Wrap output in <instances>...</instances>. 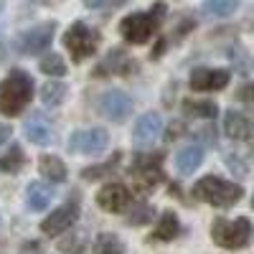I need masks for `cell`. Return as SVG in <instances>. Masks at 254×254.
Masks as SVG:
<instances>
[{
  "label": "cell",
  "mask_w": 254,
  "mask_h": 254,
  "mask_svg": "<svg viewBox=\"0 0 254 254\" xmlns=\"http://www.w3.org/2000/svg\"><path fill=\"white\" fill-rule=\"evenodd\" d=\"M153 219H155V208L150 203H137L127 214V226H145V224H153Z\"/></svg>",
  "instance_id": "28"
},
{
  "label": "cell",
  "mask_w": 254,
  "mask_h": 254,
  "mask_svg": "<svg viewBox=\"0 0 254 254\" xmlns=\"http://www.w3.org/2000/svg\"><path fill=\"white\" fill-rule=\"evenodd\" d=\"M193 196L208 206H216V208H229L234 206L242 196H244V188L239 183H231L224 181L219 176H203L196 186H193Z\"/></svg>",
  "instance_id": "3"
},
{
  "label": "cell",
  "mask_w": 254,
  "mask_h": 254,
  "mask_svg": "<svg viewBox=\"0 0 254 254\" xmlns=\"http://www.w3.org/2000/svg\"><path fill=\"white\" fill-rule=\"evenodd\" d=\"M54 33H56V23L54 20H46V23H36L33 28L23 31L15 41V49L20 54H41L51 46L54 41Z\"/></svg>",
  "instance_id": "7"
},
{
  "label": "cell",
  "mask_w": 254,
  "mask_h": 254,
  "mask_svg": "<svg viewBox=\"0 0 254 254\" xmlns=\"http://www.w3.org/2000/svg\"><path fill=\"white\" fill-rule=\"evenodd\" d=\"M135 71V59L127 54L125 49H112L107 56H104L97 69H94V76H125V74H132Z\"/></svg>",
  "instance_id": "13"
},
{
  "label": "cell",
  "mask_w": 254,
  "mask_h": 254,
  "mask_svg": "<svg viewBox=\"0 0 254 254\" xmlns=\"http://www.w3.org/2000/svg\"><path fill=\"white\" fill-rule=\"evenodd\" d=\"M178 231H181V221H178V216L173 214V211H163L160 214V219H158V226H155V231H153V242H171V239H176L178 237Z\"/></svg>",
  "instance_id": "20"
},
{
  "label": "cell",
  "mask_w": 254,
  "mask_h": 254,
  "mask_svg": "<svg viewBox=\"0 0 254 254\" xmlns=\"http://www.w3.org/2000/svg\"><path fill=\"white\" fill-rule=\"evenodd\" d=\"M165 10H168L165 3H155L150 10L125 15V18L120 20V33H122V38L127 41V44H135V46L147 44V41L155 36L158 26L163 23Z\"/></svg>",
  "instance_id": "2"
},
{
  "label": "cell",
  "mask_w": 254,
  "mask_h": 254,
  "mask_svg": "<svg viewBox=\"0 0 254 254\" xmlns=\"http://www.w3.org/2000/svg\"><path fill=\"white\" fill-rule=\"evenodd\" d=\"M94 254H125V242L117 234L104 231L94 239Z\"/></svg>",
  "instance_id": "25"
},
{
  "label": "cell",
  "mask_w": 254,
  "mask_h": 254,
  "mask_svg": "<svg viewBox=\"0 0 254 254\" xmlns=\"http://www.w3.org/2000/svg\"><path fill=\"white\" fill-rule=\"evenodd\" d=\"M163 153H150V155H137L132 168H130V178L140 193H153V190L165 181L163 168H160Z\"/></svg>",
  "instance_id": "5"
},
{
  "label": "cell",
  "mask_w": 254,
  "mask_h": 254,
  "mask_svg": "<svg viewBox=\"0 0 254 254\" xmlns=\"http://www.w3.org/2000/svg\"><path fill=\"white\" fill-rule=\"evenodd\" d=\"M79 219V203L76 201H66L64 206H59L54 214H49L41 224V231L46 237H56V234H64L66 229H71Z\"/></svg>",
  "instance_id": "11"
},
{
  "label": "cell",
  "mask_w": 254,
  "mask_h": 254,
  "mask_svg": "<svg viewBox=\"0 0 254 254\" xmlns=\"http://www.w3.org/2000/svg\"><path fill=\"white\" fill-rule=\"evenodd\" d=\"M26 163V155L18 145H13L5 155H0V173H18Z\"/></svg>",
  "instance_id": "26"
},
{
  "label": "cell",
  "mask_w": 254,
  "mask_h": 254,
  "mask_svg": "<svg viewBox=\"0 0 254 254\" xmlns=\"http://www.w3.org/2000/svg\"><path fill=\"white\" fill-rule=\"evenodd\" d=\"M0 10H3V3H0Z\"/></svg>",
  "instance_id": "33"
},
{
  "label": "cell",
  "mask_w": 254,
  "mask_h": 254,
  "mask_svg": "<svg viewBox=\"0 0 254 254\" xmlns=\"http://www.w3.org/2000/svg\"><path fill=\"white\" fill-rule=\"evenodd\" d=\"M10 125H3V122H0V145H5L8 140H10Z\"/></svg>",
  "instance_id": "31"
},
{
  "label": "cell",
  "mask_w": 254,
  "mask_h": 254,
  "mask_svg": "<svg viewBox=\"0 0 254 254\" xmlns=\"http://www.w3.org/2000/svg\"><path fill=\"white\" fill-rule=\"evenodd\" d=\"M64 46L71 54V59L79 64L84 59L94 56V51L99 46V31L89 28L84 20H76V23H71L66 28V33H64Z\"/></svg>",
  "instance_id": "6"
},
{
  "label": "cell",
  "mask_w": 254,
  "mask_h": 254,
  "mask_svg": "<svg viewBox=\"0 0 254 254\" xmlns=\"http://www.w3.org/2000/svg\"><path fill=\"white\" fill-rule=\"evenodd\" d=\"M59 249L64 254H87V231L84 229H74L66 237L59 239Z\"/></svg>",
  "instance_id": "22"
},
{
  "label": "cell",
  "mask_w": 254,
  "mask_h": 254,
  "mask_svg": "<svg viewBox=\"0 0 254 254\" xmlns=\"http://www.w3.org/2000/svg\"><path fill=\"white\" fill-rule=\"evenodd\" d=\"M252 234H254V226L247 216H239L234 221L216 219L211 224V239L221 249H242L252 242Z\"/></svg>",
  "instance_id": "4"
},
{
  "label": "cell",
  "mask_w": 254,
  "mask_h": 254,
  "mask_svg": "<svg viewBox=\"0 0 254 254\" xmlns=\"http://www.w3.org/2000/svg\"><path fill=\"white\" fill-rule=\"evenodd\" d=\"M163 132V120L158 112H145L137 117L135 127H132V142L135 147H140V150H145V147H150Z\"/></svg>",
  "instance_id": "12"
},
{
  "label": "cell",
  "mask_w": 254,
  "mask_h": 254,
  "mask_svg": "<svg viewBox=\"0 0 254 254\" xmlns=\"http://www.w3.org/2000/svg\"><path fill=\"white\" fill-rule=\"evenodd\" d=\"M99 112L110 122H125L132 115V97L122 89H107L99 97Z\"/></svg>",
  "instance_id": "9"
},
{
  "label": "cell",
  "mask_w": 254,
  "mask_h": 254,
  "mask_svg": "<svg viewBox=\"0 0 254 254\" xmlns=\"http://www.w3.org/2000/svg\"><path fill=\"white\" fill-rule=\"evenodd\" d=\"M33 99V79L28 71L15 69L0 81V112L5 117L20 115Z\"/></svg>",
  "instance_id": "1"
},
{
  "label": "cell",
  "mask_w": 254,
  "mask_h": 254,
  "mask_svg": "<svg viewBox=\"0 0 254 254\" xmlns=\"http://www.w3.org/2000/svg\"><path fill=\"white\" fill-rule=\"evenodd\" d=\"M64 99H66V84L54 79V81H46L44 89H41V102L46 104V107H59V104H64Z\"/></svg>",
  "instance_id": "23"
},
{
  "label": "cell",
  "mask_w": 254,
  "mask_h": 254,
  "mask_svg": "<svg viewBox=\"0 0 254 254\" xmlns=\"http://www.w3.org/2000/svg\"><path fill=\"white\" fill-rule=\"evenodd\" d=\"M239 8L237 0H208V3H203V13H211V15H216V18H226L231 15Z\"/></svg>",
  "instance_id": "29"
},
{
  "label": "cell",
  "mask_w": 254,
  "mask_h": 254,
  "mask_svg": "<svg viewBox=\"0 0 254 254\" xmlns=\"http://www.w3.org/2000/svg\"><path fill=\"white\" fill-rule=\"evenodd\" d=\"M38 171L49 183H64L66 176H69L66 163H64L61 158H56V155H41L38 158Z\"/></svg>",
  "instance_id": "19"
},
{
  "label": "cell",
  "mask_w": 254,
  "mask_h": 254,
  "mask_svg": "<svg viewBox=\"0 0 254 254\" xmlns=\"http://www.w3.org/2000/svg\"><path fill=\"white\" fill-rule=\"evenodd\" d=\"M224 132H226V137L239 140V142L254 140V120L239 110H229L224 115Z\"/></svg>",
  "instance_id": "15"
},
{
  "label": "cell",
  "mask_w": 254,
  "mask_h": 254,
  "mask_svg": "<svg viewBox=\"0 0 254 254\" xmlns=\"http://www.w3.org/2000/svg\"><path fill=\"white\" fill-rule=\"evenodd\" d=\"M252 208H254V196H252Z\"/></svg>",
  "instance_id": "32"
},
{
  "label": "cell",
  "mask_w": 254,
  "mask_h": 254,
  "mask_svg": "<svg viewBox=\"0 0 254 254\" xmlns=\"http://www.w3.org/2000/svg\"><path fill=\"white\" fill-rule=\"evenodd\" d=\"M231 74L226 69H196L190 74V89L193 92H219L229 84Z\"/></svg>",
  "instance_id": "14"
},
{
  "label": "cell",
  "mask_w": 254,
  "mask_h": 254,
  "mask_svg": "<svg viewBox=\"0 0 254 254\" xmlns=\"http://www.w3.org/2000/svg\"><path fill=\"white\" fill-rule=\"evenodd\" d=\"M38 69L44 71L46 76H51V79H61L64 74H66V64H64V59L59 54H46L44 59H41Z\"/></svg>",
  "instance_id": "27"
},
{
  "label": "cell",
  "mask_w": 254,
  "mask_h": 254,
  "mask_svg": "<svg viewBox=\"0 0 254 254\" xmlns=\"http://www.w3.org/2000/svg\"><path fill=\"white\" fill-rule=\"evenodd\" d=\"M201 163H203V147L201 145H186L176 155V171L181 176H193Z\"/></svg>",
  "instance_id": "17"
},
{
  "label": "cell",
  "mask_w": 254,
  "mask_h": 254,
  "mask_svg": "<svg viewBox=\"0 0 254 254\" xmlns=\"http://www.w3.org/2000/svg\"><path fill=\"white\" fill-rule=\"evenodd\" d=\"M54 201V186L51 183H38L33 181L28 188H26V203L31 211H44L49 208V203Z\"/></svg>",
  "instance_id": "18"
},
{
  "label": "cell",
  "mask_w": 254,
  "mask_h": 254,
  "mask_svg": "<svg viewBox=\"0 0 254 254\" xmlns=\"http://www.w3.org/2000/svg\"><path fill=\"white\" fill-rule=\"evenodd\" d=\"M23 135L33 142V145H51L54 140V127L49 122V117L44 112H33L26 122H23Z\"/></svg>",
  "instance_id": "16"
},
{
  "label": "cell",
  "mask_w": 254,
  "mask_h": 254,
  "mask_svg": "<svg viewBox=\"0 0 254 254\" xmlns=\"http://www.w3.org/2000/svg\"><path fill=\"white\" fill-rule=\"evenodd\" d=\"M237 99H242V102H247V104H254V81L244 84V87L237 92Z\"/></svg>",
  "instance_id": "30"
},
{
  "label": "cell",
  "mask_w": 254,
  "mask_h": 254,
  "mask_svg": "<svg viewBox=\"0 0 254 254\" xmlns=\"http://www.w3.org/2000/svg\"><path fill=\"white\" fill-rule=\"evenodd\" d=\"M110 142V132L104 127H89V130H76L69 137V150L81 155H97Z\"/></svg>",
  "instance_id": "8"
},
{
  "label": "cell",
  "mask_w": 254,
  "mask_h": 254,
  "mask_svg": "<svg viewBox=\"0 0 254 254\" xmlns=\"http://www.w3.org/2000/svg\"><path fill=\"white\" fill-rule=\"evenodd\" d=\"M120 160H122V153H115L107 163L92 165V168H84V171H81V178H84V181H99V178H107V176H112L117 168H120Z\"/></svg>",
  "instance_id": "24"
},
{
  "label": "cell",
  "mask_w": 254,
  "mask_h": 254,
  "mask_svg": "<svg viewBox=\"0 0 254 254\" xmlns=\"http://www.w3.org/2000/svg\"><path fill=\"white\" fill-rule=\"evenodd\" d=\"M183 110L190 117L198 120H216L219 117V107L208 99H183Z\"/></svg>",
  "instance_id": "21"
},
{
  "label": "cell",
  "mask_w": 254,
  "mask_h": 254,
  "mask_svg": "<svg viewBox=\"0 0 254 254\" xmlns=\"http://www.w3.org/2000/svg\"><path fill=\"white\" fill-rule=\"evenodd\" d=\"M97 203H99L102 211H107V214H122V211L130 208L132 193L125 183H104L97 190Z\"/></svg>",
  "instance_id": "10"
}]
</instances>
